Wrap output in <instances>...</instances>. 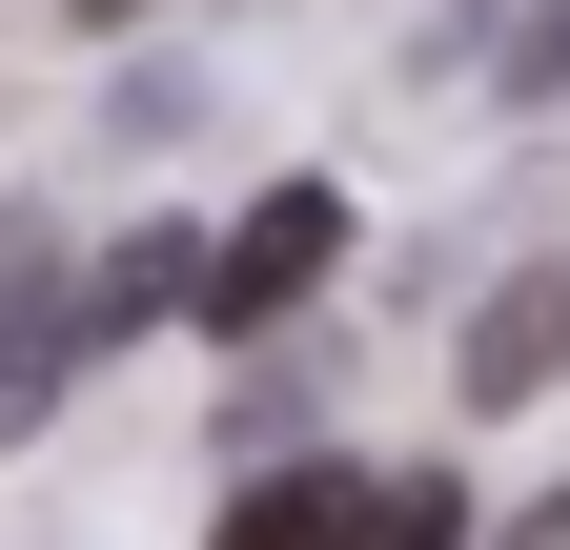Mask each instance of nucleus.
Instances as JSON below:
<instances>
[{
    "instance_id": "f257e3e1",
    "label": "nucleus",
    "mask_w": 570,
    "mask_h": 550,
    "mask_svg": "<svg viewBox=\"0 0 570 550\" xmlns=\"http://www.w3.org/2000/svg\"><path fill=\"white\" fill-rule=\"evenodd\" d=\"M326 265H346V184H265L245 225L204 245V286H184V306H204V326H285Z\"/></svg>"
},
{
    "instance_id": "f03ea898",
    "label": "nucleus",
    "mask_w": 570,
    "mask_h": 550,
    "mask_svg": "<svg viewBox=\"0 0 570 550\" xmlns=\"http://www.w3.org/2000/svg\"><path fill=\"white\" fill-rule=\"evenodd\" d=\"M61 367H82V265H61L41 225H0V449H41Z\"/></svg>"
},
{
    "instance_id": "7ed1b4c3",
    "label": "nucleus",
    "mask_w": 570,
    "mask_h": 550,
    "mask_svg": "<svg viewBox=\"0 0 570 550\" xmlns=\"http://www.w3.org/2000/svg\"><path fill=\"white\" fill-rule=\"evenodd\" d=\"M184 286H204V245H184V225H122V245L82 265V367H102V347H142Z\"/></svg>"
},
{
    "instance_id": "20e7f679",
    "label": "nucleus",
    "mask_w": 570,
    "mask_h": 550,
    "mask_svg": "<svg viewBox=\"0 0 570 550\" xmlns=\"http://www.w3.org/2000/svg\"><path fill=\"white\" fill-rule=\"evenodd\" d=\"M346 490H367V469H245V490H225V530H204V550H346Z\"/></svg>"
},
{
    "instance_id": "39448f33",
    "label": "nucleus",
    "mask_w": 570,
    "mask_h": 550,
    "mask_svg": "<svg viewBox=\"0 0 570 550\" xmlns=\"http://www.w3.org/2000/svg\"><path fill=\"white\" fill-rule=\"evenodd\" d=\"M346 550H469V490L449 469H387V490H346Z\"/></svg>"
},
{
    "instance_id": "423d86ee",
    "label": "nucleus",
    "mask_w": 570,
    "mask_h": 550,
    "mask_svg": "<svg viewBox=\"0 0 570 550\" xmlns=\"http://www.w3.org/2000/svg\"><path fill=\"white\" fill-rule=\"evenodd\" d=\"M530 367H550V306H489V326H469V387H489V407H510Z\"/></svg>"
},
{
    "instance_id": "0eeeda50",
    "label": "nucleus",
    "mask_w": 570,
    "mask_h": 550,
    "mask_svg": "<svg viewBox=\"0 0 570 550\" xmlns=\"http://www.w3.org/2000/svg\"><path fill=\"white\" fill-rule=\"evenodd\" d=\"M570 82V0H550V21H510V102H550Z\"/></svg>"
},
{
    "instance_id": "6e6552de",
    "label": "nucleus",
    "mask_w": 570,
    "mask_h": 550,
    "mask_svg": "<svg viewBox=\"0 0 570 550\" xmlns=\"http://www.w3.org/2000/svg\"><path fill=\"white\" fill-rule=\"evenodd\" d=\"M510 550H570V490H550V510H530V530H510Z\"/></svg>"
},
{
    "instance_id": "1a4fd4ad",
    "label": "nucleus",
    "mask_w": 570,
    "mask_h": 550,
    "mask_svg": "<svg viewBox=\"0 0 570 550\" xmlns=\"http://www.w3.org/2000/svg\"><path fill=\"white\" fill-rule=\"evenodd\" d=\"M82 21H142V0H82Z\"/></svg>"
},
{
    "instance_id": "9d476101",
    "label": "nucleus",
    "mask_w": 570,
    "mask_h": 550,
    "mask_svg": "<svg viewBox=\"0 0 570 550\" xmlns=\"http://www.w3.org/2000/svg\"><path fill=\"white\" fill-rule=\"evenodd\" d=\"M550 367H570V306H550Z\"/></svg>"
}]
</instances>
